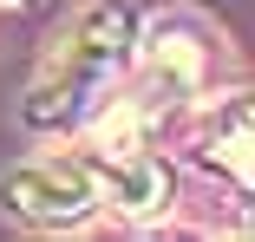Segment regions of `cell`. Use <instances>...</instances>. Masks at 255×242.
I'll list each match as a JSON object with an SVG mask.
<instances>
[{"label":"cell","mask_w":255,"mask_h":242,"mask_svg":"<svg viewBox=\"0 0 255 242\" xmlns=\"http://www.w3.org/2000/svg\"><path fill=\"white\" fill-rule=\"evenodd\" d=\"M131 46V13L118 0H85L59 20V33L46 39L39 72L26 85V118L33 124H72L98 92L112 85L118 59Z\"/></svg>","instance_id":"6da1fadb"},{"label":"cell","mask_w":255,"mask_h":242,"mask_svg":"<svg viewBox=\"0 0 255 242\" xmlns=\"http://www.w3.org/2000/svg\"><path fill=\"white\" fill-rule=\"evenodd\" d=\"M190 26H196L190 13L157 20V33H150V46H144V66H150V79H164L170 99L196 92L203 72H210V39H190Z\"/></svg>","instance_id":"277c9868"},{"label":"cell","mask_w":255,"mask_h":242,"mask_svg":"<svg viewBox=\"0 0 255 242\" xmlns=\"http://www.w3.org/2000/svg\"><path fill=\"white\" fill-rule=\"evenodd\" d=\"M98 190H112V203L125 216H157L170 203V170L144 151V105H118L105 124H92V151H85Z\"/></svg>","instance_id":"7a4b0ae2"},{"label":"cell","mask_w":255,"mask_h":242,"mask_svg":"<svg viewBox=\"0 0 255 242\" xmlns=\"http://www.w3.org/2000/svg\"><path fill=\"white\" fill-rule=\"evenodd\" d=\"M98 203V177L85 157H26L0 177V210H13L26 223H79L85 210Z\"/></svg>","instance_id":"3957f363"},{"label":"cell","mask_w":255,"mask_h":242,"mask_svg":"<svg viewBox=\"0 0 255 242\" xmlns=\"http://www.w3.org/2000/svg\"><path fill=\"white\" fill-rule=\"evenodd\" d=\"M203 144H210V164H223L236 183H249L255 177V157H249V99H229L223 105V124L210 118V131H203Z\"/></svg>","instance_id":"5b68a950"}]
</instances>
